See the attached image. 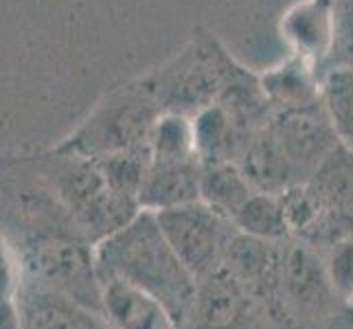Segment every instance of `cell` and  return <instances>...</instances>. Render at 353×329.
<instances>
[{
	"label": "cell",
	"instance_id": "9a60e30c",
	"mask_svg": "<svg viewBox=\"0 0 353 329\" xmlns=\"http://www.w3.org/2000/svg\"><path fill=\"white\" fill-rule=\"evenodd\" d=\"M254 189L235 163L202 165L200 200L233 222L235 213L250 200Z\"/></svg>",
	"mask_w": 353,
	"mask_h": 329
},
{
	"label": "cell",
	"instance_id": "5b68a950",
	"mask_svg": "<svg viewBox=\"0 0 353 329\" xmlns=\"http://www.w3.org/2000/svg\"><path fill=\"white\" fill-rule=\"evenodd\" d=\"M29 266L38 286L101 314V279L97 272L94 243L86 237L70 233L42 239L33 248Z\"/></svg>",
	"mask_w": 353,
	"mask_h": 329
},
{
	"label": "cell",
	"instance_id": "d6986e66",
	"mask_svg": "<svg viewBox=\"0 0 353 329\" xmlns=\"http://www.w3.org/2000/svg\"><path fill=\"white\" fill-rule=\"evenodd\" d=\"M323 259L336 297L349 306L353 301V237L332 243L323 250Z\"/></svg>",
	"mask_w": 353,
	"mask_h": 329
},
{
	"label": "cell",
	"instance_id": "ba28073f",
	"mask_svg": "<svg viewBox=\"0 0 353 329\" xmlns=\"http://www.w3.org/2000/svg\"><path fill=\"white\" fill-rule=\"evenodd\" d=\"M281 33L292 55L305 59L325 75L336 42L332 0H299L283 14Z\"/></svg>",
	"mask_w": 353,
	"mask_h": 329
},
{
	"label": "cell",
	"instance_id": "7402d4cb",
	"mask_svg": "<svg viewBox=\"0 0 353 329\" xmlns=\"http://www.w3.org/2000/svg\"><path fill=\"white\" fill-rule=\"evenodd\" d=\"M303 329H353V312L343 308L340 312L327 316L323 321H316Z\"/></svg>",
	"mask_w": 353,
	"mask_h": 329
},
{
	"label": "cell",
	"instance_id": "6da1fadb",
	"mask_svg": "<svg viewBox=\"0 0 353 329\" xmlns=\"http://www.w3.org/2000/svg\"><path fill=\"white\" fill-rule=\"evenodd\" d=\"M94 259L99 279L119 277L148 290L182 325L198 281L167 241L156 213L141 209L128 224L97 241Z\"/></svg>",
	"mask_w": 353,
	"mask_h": 329
},
{
	"label": "cell",
	"instance_id": "52a82bcc",
	"mask_svg": "<svg viewBox=\"0 0 353 329\" xmlns=\"http://www.w3.org/2000/svg\"><path fill=\"white\" fill-rule=\"evenodd\" d=\"M268 128L294 169L299 182H305L325 158L338 145H343L323 101L305 108L274 110Z\"/></svg>",
	"mask_w": 353,
	"mask_h": 329
},
{
	"label": "cell",
	"instance_id": "44dd1931",
	"mask_svg": "<svg viewBox=\"0 0 353 329\" xmlns=\"http://www.w3.org/2000/svg\"><path fill=\"white\" fill-rule=\"evenodd\" d=\"M0 329H22L18 299L0 297Z\"/></svg>",
	"mask_w": 353,
	"mask_h": 329
},
{
	"label": "cell",
	"instance_id": "4fadbf2b",
	"mask_svg": "<svg viewBox=\"0 0 353 329\" xmlns=\"http://www.w3.org/2000/svg\"><path fill=\"white\" fill-rule=\"evenodd\" d=\"M261 86L274 110L305 108L323 101V72L296 55L265 70Z\"/></svg>",
	"mask_w": 353,
	"mask_h": 329
},
{
	"label": "cell",
	"instance_id": "e0dca14e",
	"mask_svg": "<svg viewBox=\"0 0 353 329\" xmlns=\"http://www.w3.org/2000/svg\"><path fill=\"white\" fill-rule=\"evenodd\" d=\"M152 161H200L191 117L165 112L150 139Z\"/></svg>",
	"mask_w": 353,
	"mask_h": 329
},
{
	"label": "cell",
	"instance_id": "3957f363",
	"mask_svg": "<svg viewBox=\"0 0 353 329\" xmlns=\"http://www.w3.org/2000/svg\"><path fill=\"white\" fill-rule=\"evenodd\" d=\"M243 66L204 27L193 29L189 42L148 77L165 112L196 117L220 101Z\"/></svg>",
	"mask_w": 353,
	"mask_h": 329
},
{
	"label": "cell",
	"instance_id": "7a4b0ae2",
	"mask_svg": "<svg viewBox=\"0 0 353 329\" xmlns=\"http://www.w3.org/2000/svg\"><path fill=\"white\" fill-rule=\"evenodd\" d=\"M165 114L148 72L112 88L55 150L103 158L125 150L150 148L152 132Z\"/></svg>",
	"mask_w": 353,
	"mask_h": 329
},
{
	"label": "cell",
	"instance_id": "2e32d148",
	"mask_svg": "<svg viewBox=\"0 0 353 329\" xmlns=\"http://www.w3.org/2000/svg\"><path fill=\"white\" fill-rule=\"evenodd\" d=\"M233 224L241 233L268 241H283L290 237L281 196H272V193L254 191L250 200L235 213Z\"/></svg>",
	"mask_w": 353,
	"mask_h": 329
},
{
	"label": "cell",
	"instance_id": "5bb4252c",
	"mask_svg": "<svg viewBox=\"0 0 353 329\" xmlns=\"http://www.w3.org/2000/svg\"><path fill=\"white\" fill-rule=\"evenodd\" d=\"M193 121L196 148L202 165L209 163H235L241 148L250 137H246L220 103H213L198 112Z\"/></svg>",
	"mask_w": 353,
	"mask_h": 329
},
{
	"label": "cell",
	"instance_id": "8992f818",
	"mask_svg": "<svg viewBox=\"0 0 353 329\" xmlns=\"http://www.w3.org/2000/svg\"><path fill=\"white\" fill-rule=\"evenodd\" d=\"M156 219L196 281L220 270L228 243L237 230L228 217L213 211L202 200L158 211Z\"/></svg>",
	"mask_w": 353,
	"mask_h": 329
},
{
	"label": "cell",
	"instance_id": "8fae6325",
	"mask_svg": "<svg viewBox=\"0 0 353 329\" xmlns=\"http://www.w3.org/2000/svg\"><path fill=\"white\" fill-rule=\"evenodd\" d=\"M202 161H152L139 193L143 211H167L200 200Z\"/></svg>",
	"mask_w": 353,
	"mask_h": 329
},
{
	"label": "cell",
	"instance_id": "ffe728a7",
	"mask_svg": "<svg viewBox=\"0 0 353 329\" xmlns=\"http://www.w3.org/2000/svg\"><path fill=\"white\" fill-rule=\"evenodd\" d=\"M20 268L16 259L11 257V250L7 246L5 237L0 235V297H18L20 281H18Z\"/></svg>",
	"mask_w": 353,
	"mask_h": 329
},
{
	"label": "cell",
	"instance_id": "277c9868",
	"mask_svg": "<svg viewBox=\"0 0 353 329\" xmlns=\"http://www.w3.org/2000/svg\"><path fill=\"white\" fill-rule=\"evenodd\" d=\"M279 299L296 329L347 308L330 283L323 252L310 241L292 235L281 241Z\"/></svg>",
	"mask_w": 353,
	"mask_h": 329
},
{
	"label": "cell",
	"instance_id": "30bf717a",
	"mask_svg": "<svg viewBox=\"0 0 353 329\" xmlns=\"http://www.w3.org/2000/svg\"><path fill=\"white\" fill-rule=\"evenodd\" d=\"M18 306L22 329H112L101 314L77 306L38 283L20 288Z\"/></svg>",
	"mask_w": 353,
	"mask_h": 329
},
{
	"label": "cell",
	"instance_id": "7c38bea8",
	"mask_svg": "<svg viewBox=\"0 0 353 329\" xmlns=\"http://www.w3.org/2000/svg\"><path fill=\"white\" fill-rule=\"evenodd\" d=\"M235 165L248 178L250 185L261 193L281 196L292 185H299V178L292 169L285 154L274 141L270 128H261L252 134L241 148Z\"/></svg>",
	"mask_w": 353,
	"mask_h": 329
},
{
	"label": "cell",
	"instance_id": "ac0fdd59",
	"mask_svg": "<svg viewBox=\"0 0 353 329\" xmlns=\"http://www.w3.org/2000/svg\"><path fill=\"white\" fill-rule=\"evenodd\" d=\"M323 103L340 143L353 150V66H334L325 70Z\"/></svg>",
	"mask_w": 353,
	"mask_h": 329
},
{
	"label": "cell",
	"instance_id": "9c48e42d",
	"mask_svg": "<svg viewBox=\"0 0 353 329\" xmlns=\"http://www.w3.org/2000/svg\"><path fill=\"white\" fill-rule=\"evenodd\" d=\"M101 314L112 329H180L167 306L125 279H101Z\"/></svg>",
	"mask_w": 353,
	"mask_h": 329
}]
</instances>
